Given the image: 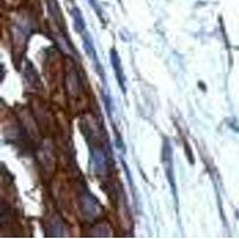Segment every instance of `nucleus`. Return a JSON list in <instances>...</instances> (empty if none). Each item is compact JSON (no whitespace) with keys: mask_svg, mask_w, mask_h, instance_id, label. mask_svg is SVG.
Listing matches in <instances>:
<instances>
[{"mask_svg":"<svg viewBox=\"0 0 239 239\" xmlns=\"http://www.w3.org/2000/svg\"><path fill=\"white\" fill-rule=\"evenodd\" d=\"M80 207L85 215L89 218H96L102 213V208L96 198L90 194H83L80 196Z\"/></svg>","mask_w":239,"mask_h":239,"instance_id":"1","label":"nucleus"},{"mask_svg":"<svg viewBox=\"0 0 239 239\" xmlns=\"http://www.w3.org/2000/svg\"><path fill=\"white\" fill-rule=\"evenodd\" d=\"M47 3H48V10H49V13L51 15V17L57 19V17L60 16V12H59L56 0H47Z\"/></svg>","mask_w":239,"mask_h":239,"instance_id":"7","label":"nucleus"},{"mask_svg":"<svg viewBox=\"0 0 239 239\" xmlns=\"http://www.w3.org/2000/svg\"><path fill=\"white\" fill-rule=\"evenodd\" d=\"M84 49L86 51V54L89 55V57L93 61V63L96 65V67L98 68V74L103 78V74H102V66L99 65V60L97 57V54H96V50H95V47H93V43H92V38L90 37V35L87 32H84Z\"/></svg>","mask_w":239,"mask_h":239,"instance_id":"2","label":"nucleus"},{"mask_svg":"<svg viewBox=\"0 0 239 239\" xmlns=\"http://www.w3.org/2000/svg\"><path fill=\"white\" fill-rule=\"evenodd\" d=\"M111 62H112V67L115 69V74H116V78L118 80V84L121 86V89L123 92H126V78L123 75V69H122V65H121V61H120V57L117 55L116 50H111Z\"/></svg>","mask_w":239,"mask_h":239,"instance_id":"3","label":"nucleus"},{"mask_svg":"<svg viewBox=\"0 0 239 239\" xmlns=\"http://www.w3.org/2000/svg\"><path fill=\"white\" fill-rule=\"evenodd\" d=\"M66 85H67V89L69 91V93H75V92H78L79 80H78V75H77L74 69L71 71L67 74V78H66Z\"/></svg>","mask_w":239,"mask_h":239,"instance_id":"5","label":"nucleus"},{"mask_svg":"<svg viewBox=\"0 0 239 239\" xmlns=\"http://www.w3.org/2000/svg\"><path fill=\"white\" fill-rule=\"evenodd\" d=\"M93 162H95V169L97 172H102L104 170L105 166V157L103 154L102 151H96L95 152V157H93Z\"/></svg>","mask_w":239,"mask_h":239,"instance_id":"6","label":"nucleus"},{"mask_svg":"<svg viewBox=\"0 0 239 239\" xmlns=\"http://www.w3.org/2000/svg\"><path fill=\"white\" fill-rule=\"evenodd\" d=\"M71 15L73 17V22H74V28L75 30L79 32V34H84L85 32V22H84V18L81 16L80 11H79L77 7H74L72 11H71Z\"/></svg>","mask_w":239,"mask_h":239,"instance_id":"4","label":"nucleus"}]
</instances>
